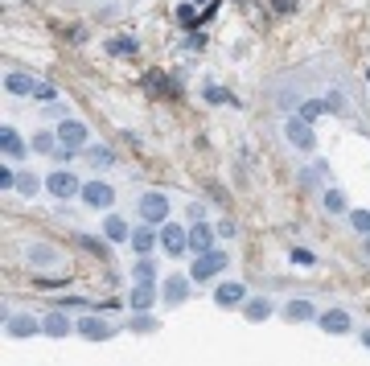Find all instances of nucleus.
<instances>
[{"label": "nucleus", "mask_w": 370, "mask_h": 366, "mask_svg": "<svg viewBox=\"0 0 370 366\" xmlns=\"http://www.w3.org/2000/svg\"><path fill=\"white\" fill-rule=\"evenodd\" d=\"M132 329H136V334H156L161 325H156V317H148V313H136V317H132Z\"/></svg>", "instance_id": "obj_28"}, {"label": "nucleus", "mask_w": 370, "mask_h": 366, "mask_svg": "<svg viewBox=\"0 0 370 366\" xmlns=\"http://www.w3.org/2000/svg\"><path fill=\"white\" fill-rule=\"evenodd\" d=\"M46 190L54 202H70V197H82V181H78L70 169H54L46 177Z\"/></svg>", "instance_id": "obj_2"}, {"label": "nucleus", "mask_w": 370, "mask_h": 366, "mask_svg": "<svg viewBox=\"0 0 370 366\" xmlns=\"http://www.w3.org/2000/svg\"><path fill=\"white\" fill-rule=\"evenodd\" d=\"M317 305L309 300V296H296V300H288L284 305V321H292V325H300V321H317Z\"/></svg>", "instance_id": "obj_12"}, {"label": "nucleus", "mask_w": 370, "mask_h": 366, "mask_svg": "<svg viewBox=\"0 0 370 366\" xmlns=\"http://www.w3.org/2000/svg\"><path fill=\"white\" fill-rule=\"evenodd\" d=\"M136 210H140V219H144V222H152V226H165V219H169V197L161 194V190H148V194H140Z\"/></svg>", "instance_id": "obj_3"}, {"label": "nucleus", "mask_w": 370, "mask_h": 366, "mask_svg": "<svg viewBox=\"0 0 370 366\" xmlns=\"http://www.w3.org/2000/svg\"><path fill=\"white\" fill-rule=\"evenodd\" d=\"M33 99H42V103H58V87H49V83H37Z\"/></svg>", "instance_id": "obj_30"}, {"label": "nucleus", "mask_w": 370, "mask_h": 366, "mask_svg": "<svg viewBox=\"0 0 370 366\" xmlns=\"http://www.w3.org/2000/svg\"><path fill=\"white\" fill-rule=\"evenodd\" d=\"M103 235H107V243H132V226L123 214H107L103 219Z\"/></svg>", "instance_id": "obj_18"}, {"label": "nucleus", "mask_w": 370, "mask_h": 366, "mask_svg": "<svg viewBox=\"0 0 370 366\" xmlns=\"http://www.w3.org/2000/svg\"><path fill=\"white\" fill-rule=\"evenodd\" d=\"M350 226L358 235H370V210H350Z\"/></svg>", "instance_id": "obj_29"}, {"label": "nucleus", "mask_w": 370, "mask_h": 366, "mask_svg": "<svg viewBox=\"0 0 370 366\" xmlns=\"http://www.w3.org/2000/svg\"><path fill=\"white\" fill-rule=\"evenodd\" d=\"M214 235H218V231H214L210 222H194V226H190V251H194V255L214 251Z\"/></svg>", "instance_id": "obj_11"}, {"label": "nucleus", "mask_w": 370, "mask_h": 366, "mask_svg": "<svg viewBox=\"0 0 370 366\" xmlns=\"http://www.w3.org/2000/svg\"><path fill=\"white\" fill-rule=\"evenodd\" d=\"M4 329H8V338H33V334H42V321H33L29 313H8Z\"/></svg>", "instance_id": "obj_14"}, {"label": "nucleus", "mask_w": 370, "mask_h": 366, "mask_svg": "<svg viewBox=\"0 0 370 366\" xmlns=\"http://www.w3.org/2000/svg\"><path fill=\"white\" fill-rule=\"evenodd\" d=\"M206 103H235V95L222 91V87H206Z\"/></svg>", "instance_id": "obj_31"}, {"label": "nucleus", "mask_w": 370, "mask_h": 366, "mask_svg": "<svg viewBox=\"0 0 370 366\" xmlns=\"http://www.w3.org/2000/svg\"><path fill=\"white\" fill-rule=\"evenodd\" d=\"M74 334H78V338H87V342H107V338H111V325H107V321H99V317H78Z\"/></svg>", "instance_id": "obj_13"}, {"label": "nucleus", "mask_w": 370, "mask_h": 366, "mask_svg": "<svg viewBox=\"0 0 370 366\" xmlns=\"http://www.w3.org/2000/svg\"><path fill=\"white\" fill-rule=\"evenodd\" d=\"M321 334H333V338H342V334H354V317L345 313V309H325L317 317Z\"/></svg>", "instance_id": "obj_7"}, {"label": "nucleus", "mask_w": 370, "mask_h": 366, "mask_svg": "<svg viewBox=\"0 0 370 366\" xmlns=\"http://www.w3.org/2000/svg\"><path fill=\"white\" fill-rule=\"evenodd\" d=\"M82 202H87L91 210H111L116 190H111L107 181H82Z\"/></svg>", "instance_id": "obj_6"}, {"label": "nucleus", "mask_w": 370, "mask_h": 366, "mask_svg": "<svg viewBox=\"0 0 370 366\" xmlns=\"http://www.w3.org/2000/svg\"><path fill=\"white\" fill-rule=\"evenodd\" d=\"M107 49H111V54H136V42H132V37H116Z\"/></svg>", "instance_id": "obj_32"}, {"label": "nucleus", "mask_w": 370, "mask_h": 366, "mask_svg": "<svg viewBox=\"0 0 370 366\" xmlns=\"http://www.w3.org/2000/svg\"><path fill=\"white\" fill-rule=\"evenodd\" d=\"M4 91H8V95H33V91H37V83H33V74L29 71H8L4 74Z\"/></svg>", "instance_id": "obj_17"}, {"label": "nucleus", "mask_w": 370, "mask_h": 366, "mask_svg": "<svg viewBox=\"0 0 370 366\" xmlns=\"http://www.w3.org/2000/svg\"><path fill=\"white\" fill-rule=\"evenodd\" d=\"M362 346H366V350H370V329H362Z\"/></svg>", "instance_id": "obj_40"}, {"label": "nucleus", "mask_w": 370, "mask_h": 366, "mask_svg": "<svg viewBox=\"0 0 370 366\" xmlns=\"http://www.w3.org/2000/svg\"><path fill=\"white\" fill-rule=\"evenodd\" d=\"M243 296H247V288L239 284V280H226V284H218V288H214V305H218V309H235Z\"/></svg>", "instance_id": "obj_19"}, {"label": "nucleus", "mask_w": 370, "mask_h": 366, "mask_svg": "<svg viewBox=\"0 0 370 366\" xmlns=\"http://www.w3.org/2000/svg\"><path fill=\"white\" fill-rule=\"evenodd\" d=\"M271 309H276V305H271L268 296H251V300L243 305V317H247V321H268Z\"/></svg>", "instance_id": "obj_22"}, {"label": "nucleus", "mask_w": 370, "mask_h": 366, "mask_svg": "<svg viewBox=\"0 0 370 366\" xmlns=\"http://www.w3.org/2000/svg\"><path fill=\"white\" fill-rule=\"evenodd\" d=\"M0 148H4V161H25V157H29V145L21 140V132H17L13 123L0 128Z\"/></svg>", "instance_id": "obj_10"}, {"label": "nucleus", "mask_w": 370, "mask_h": 366, "mask_svg": "<svg viewBox=\"0 0 370 366\" xmlns=\"http://www.w3.org/2000/svg\"><path fill=\"white\" fill-rule=\"evenodd\" d=\"M87 165H95V169H111L116 165V152L103 145H87Z\"/></svg>", "instance_id": "obj_24"}, {"label": "nucleus", "mask_w": 370, "mask_h": 366, "mask_svg": "<svg viewBox=\"0 0 370 366\" xmlns=\"http://www.w3.org/2000/svg\"><path fill=\"white\" fill-rule=\"evenodd\" d=\"M152 300H156V284H136V288L128 293V305H132L136 313H148Z\"/></svg>", "instance_id": "obj_20"}, {"label": "nucleus", "mask_w": 370, "mask_h": 366, "mask_svg": "<svg viewBox=\"0 0 370 366\" xmlns=\"http://www.w3.org/2000/svg\"><path fill=\"white\" fill-rule=\"evenodd\" d=\"M58 305H62V309H87V300H82V296H62Z\"/></svg>", "instance_id": "obj_35"}, {"label": "nucleus", "mask_w": 370, "mask_h": 366, "mask_svg": "<svg viewBox=\"0 0 370 366\" xmlns=\"http://www.w3.org/2000/svg\"><path fill=\"white\" fill-rule=\"evenodd\" d=\"M78 243L87 247V251H95V255H99V251H103V247H99V243H95V239H91V235H78Z\"/></svg>", "instance_id": "obj_37"}, {"label": "nucleus", "mask_w": 370, "mask_h": 366, "mask_svg": "<svg viewBox=\"0 0 370 366\" xmlns=\"http://www.w3.org/2000/svg\"><path fill=\"white\" fill-rule=\"evenodd\" d=\"M161 247H165L169 255H185V251H190V231L177 226V222H165V226H161Z\"/></svg>", "instance_id": "obj_9"}, {"label": "nucleus", "mask_w": 370, "mask_h": 366, "mask_svg": "<svg viewBox=\"0 0 370 366\" xmlns=\"http://www.w3.org/2000/svg\"><path fill=\"white\" fill-rule=\"evenodd\" d=\"M366 255H370V235H366Z\"/></svg>", "instance_id": "obj_41"}, {"label": "nucleus", "mask_w": 370, "mask_h": 366, "mask_svg": "<svg viewBox=\"0 0 370 366\" xmlns=\"http://www.w3.org/2000/svg\"><path fill=\"white\" fill-rule=\"evenodd\" d=\"M37 190H42V181H37L29 169H21V177H17V194H21V197H33Z\"/></svg>", "instance_id": "obj_27"}, {"label": "nucleus", "mask_w": 370, "mask_h": 366, "mask_svg": "<svg viewBox=\"0 0 370 366\" xmlns=\"http://www.w3.org/2000/svg\"><path fill=\"white\" fill-rule=\"evenodd\" d=\"M70 329H74V325H70V321H66V313H58V309L42 317V334H49V338H66Z\"/></svg>", "instance_id": "obj_21"}, {"label": "nucleus", "mask_w": 370, "mask_h": 366, "mask_svg": "<svg viewBox=\"0 0 370 366\" xmlns=\"http://www.w3.org/2000/svg\"><path fill=\"white\" fill-rule=\"evenodd\" d=\"M58 140L70 148V152H78V148L91 145V128H87V123H78V120H62V123H58Z\"/></svg>", "instance_id": "obj_5"}, {"label": "nucleus", "mask_w": 370, "mask_h": 366, "mask_svg": "<svg viewBox=\"0 0 370 366\" xmlns=\"http://www.w3.org/2000/svg\"><path fill=\"white\" fill-rule=\"evenodd\" d=\"M194 4H202V0H194Z\"/></svg>", "instance_id": "obj_42"}, {"label": "nucleus", "mask_w": 370, "mask_h": 366, "mask_svg": "<svg viewBox=\"0 0 370 366\" xmlns=\"http://www.w3.org/2000/svg\"><path fill=\"white\" fill-rule=\"evenodd\" d=\"M132 280H136V284H156V260H152V255H140V260L132 264Z\"/></svg>", "instance_id": "obj_23"}, {"label": "nucleus", "mask_w": 370, "mask_h": 366, "mask_svg": "<svg viewBox=\"0 0 370 366\" xmlns=\"http://www.w3.org/2000/svg\"><path fill=\"white\" fill-rule=\"evenodd\" d=\"M226 268H230V255L214 247V251H206V255H194V268H190V276H194V284H206V280L222 276Z\"/></svg>", "instance_id": "obj_1"}, {"label": "nucleus", "mask_w": 370, "mask_h": 366, "mask_svg": "<svg viewBox=\"0 0 370 366\" xmlns=\"http://www.w3.org/2000/svg\"><path fill=\"white\" fill-rule=\"evenodd\" d=\"M284 136H288V145L300 148V152H313V148H317V132H313V123L300 120V116H288V120H284Z\"/></svg>", "instance_id": "obj_4"}, {"label": "nucleus", "mask_w": 370, "mask_h": 366, "mask_svg": "<svg viewBox=\"0 0 370 366\" xmlns=\"http://www.w3.org/2000/svg\"><path fill=\"white\" fill-rule=\"evenodd\" d=\"M190 293H194V276H169L165 280V288H161V296H165V305H185L190 300Z\"/></svg>", "instance_id": "obj_8"}, {"label": "nucleus", "mask_w": 370, "mask_h": 366, "mask_svg": "<svg viewBox=\"0 0 370 366\" xmlns=\"http://www.w3.org/2000/svg\"><path fill=\"white\" fill-rule=\"evenodd\" d=\"M25 260L37 264V268H49V264H62V251L54 243H33V247H25Z\"/></svg>", "instance_id": "obj_16"}, {"label": "nucleus", "mask_w": 370, "mask_h": 366, "mask_svg": "<svg viewBox=\"0 0 370 366\" xmlns=\"http://www.w3.org/2000/svg\"><path fill=\"white\" fill-rule=\"evenodd\" d=\"M218 235L222 239H235V222H218Z\"/></svg>", "instance_id": "obj_38"}, {"label": "nucleus", "mask_w": 370, "mask_h": 366, "mask_svg": "<svg viewBox=\"0 0 370 366\" xmlns=\"http://www.w3.org/2000/svg\"><path fill=\"white\" fill-rule=\"evenodd\" d=\"M321 206H325V214H345V194L342 190H325Z\"/></svg>", "instance_id": "obj_26"}, {"label": "nucleus", "mask_w": 370, "mask_h": 366, "mask_svg": "<svg viewBox=\"0 0 370 366\" xmlns=\"http://www.w3.org/2000/svg\"><path fill=\"white\" fill-rule=\"evenodd\" d=\"M325 111H329V103H325V99H304L296 116H300V120H309V123H313V120H321Z\"/></svg>", "instance_id": "obj_25"}, {"label": "nucleus", "mask_w": 370, "mask_h": 366, "mask_svg": "<svg viewBox=\"0 0 370 366\" xmlns=\"http://www.w3.org/2000/svg\"><path fill=\"white\" fill-rule=\"evenodd\" d=\"M177 17H181V25H194V21H197L194 4H181V8H177Z\"/></svg>", "instance_id": "obj_34"}, {"label": "nucleus", "mask_w": 370, "mask_h": 366, "mask_svg": "<svg viewBox=\"0 0 370 366\" xmlns=\"http://www.w3.org/2000/svg\"><path fill=\"white\" fill-rule=\"evenodd\" d=\"M292 260H296V264H317V260H313V251H304V247H296Z\"/></svg>", "instance_id": "obj_36"}, {"label": "nucleus", "mask_w": 370, "mask_h": 366, "mask_svg": "<svg viewBox=\"0 0 370 366\" xmlns=\"http://www.w3.org/2000/svg\"><path fill=\"white\" fill-rule=\"evenodd\" d=\"M296 8V0H276V13H292Z\"/></svg>", "instance_id": "obj_39"}, {"label": "nucleus", "mask_w": 370, "mask_h": 366, "mask_svg": "<svg viewBox=\"0 0 370 366\" xmlns=\"http://www.w3.org/2000/svg\"><path fill=\"white\" fill-rule=\"evenodd\" d=\"M156 243H161V231H156L152 222H144V226L132 231V251H136V255H152V247Z\"/></svg>", "instance_id": "obj_15"}, {"label": "nucleus", "mask_w": 370, "mask_h": 366, "mask_svg": "<svg viewBox=\"0 0 370 366\" xmlns=\"http://www.w3.org/2000/svg\"><path fill=\"white\" fill-rule=\"evenodd\" d=\"M0 190H17V173L8 169V165L0 169Z\"/></svg>", "instance_id": "obj_33"}]
</instances>
